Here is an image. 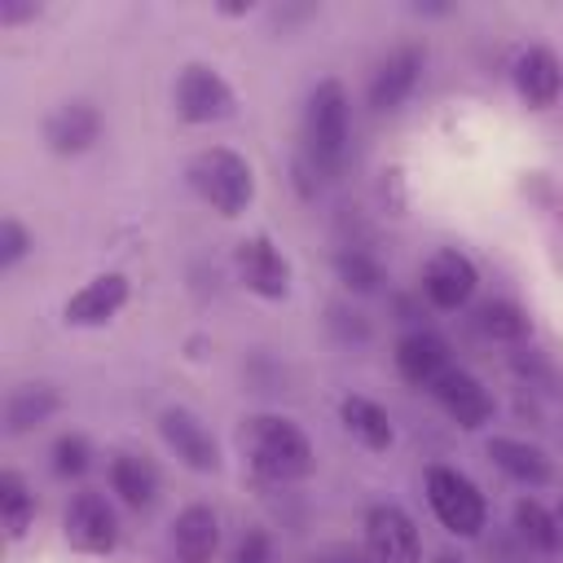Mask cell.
<instances>
[{
	"instance_id": "obj_1",
	"label": "cell",
	"mask_w": 563,
	"mask_h": 563,
	"mask_svg": "<svg viewBox=\"0 0 563 563\" xmlns=\"http://www.w3.org/2000/svg\"><path fill=\"white\" fill-rule=\"evenodd\" d=\"M242 453L251 471L268 484H295L308 479L317 466V449L308 431L286 413H255L242 422Z\"/></svg>"
},
{
	"instance_id": "obj_2",
	"label": "cell",
	"mask_w": 563,
	"mask_h": 563,
	"mask_svg": "<svg viewBox=\"0 0 563 563\" xmlns=\"http://www.w3.org/2000/svg\"><path fill=\"white\" fill-rule=\"evenodd\" d=\"M347 92L339 79H321L312 92H308V106H303V154H308V167L325 180L343 176L347 167Z\"/></svg>"
},
{
	"instance_id": "obj_3",
	"label": "cell",
	"mask_w": 563,
	"mask_h": 563,
	"mask_svg": "<svg viewBox=\"0 0 563 563\" xmlns=\"http://www.w3.org/2000/svg\"><path fill=\"white\" fill-rule=\"evenodd\" d=\"M189 189L224 220H238L255 202V172L233 145H207L185 163Z\"/></svg>"
},
{
	"instance_id": "obj_4",
	"label": "cell",
	"mask_w": 563,
	"mask_h": 563,
	"mask_svg": "<svg viewBox=\"0 0 563 563\" xmlns=\"http://www.w3.org/2000/svg\"><path fill=\"white\" fill-rule=\"evenodd\" d=\"M427 501L431 515L453 537H479L488 523V501L475 479H466L457 466H431L427 471Z\"/></svg>"
},
{
	"instance_id": "obj_5",
	"label": "cell",
	"mask_w": 563,
	"mask_h": 563,
	"mask_svg": "<svg viewBox=\"0 0 563 563\" xmlns=\"http://www.w3.org/2000/svg\"><path fill=\"white\" fill-rule=\"evenodd\" d=\"M172 101H176V114L194 128L224 123V119L238 114V92L211 62H185L180 75H176Z\"/></svg>"
},
{
	"instance_id": "obj_6",
	"label": "cell",
	"mask_w": 563,
	"mask_h": 563,
	"mask_svg": "<svg viewBox=\"0 0 563 563\" xmlns=\"http://www.w3.org/2000/svg\"><path fill=\"white\" fill-rule=\"evenodd\" d=\"M365 528V554L369 563H422V537L405 506L374 501L361 519Z\"/></svg>"
},
{
	"instance_id": "obj_7",
	"label": "cell",
	"mask_w": 563,
	"mask_h": 563,
	"mask_svg": "<svg viewBox=\"0 0 563 563\" xmlns=\"http://www.w3.org/2000/svg\"><path fill=\"white\" fill-rule=\"evenodd\" d=\"M475 286H479V268L466 251L457 246H440L431 251V260L422 264V295L431 308L440 312H457L475 299Z\"/></svg>"
},
{
	"instance_id": "obj_8",
	"label": "cell",
	"mask_w": 563,
	"mask_h": 563,
	"mask_svg": "<svg viewBox=\"0 0 563 563\" xmlns=\"http://www.w3.org/2000/svg\"><path fill=\"white\" fill-rule=\"evenodd\" d=\"M62 537L70 550L79 554H110L119 545V519H114V506L97 493V488H84L70 497L66 515H62Z\"/></svg>"
},
{
	"instance_id": "obj_9",
	"label": "cell",
	"mask_w": 563,
	"mask_h": 563,
	"mask_svg": "<svg viewBox=\"0 0 563 563\" xmlns=\"http://www.w3.org/2000/svg\"><path fill=\"white\" fill-rule=\"evenodd\" d=\"M238 282L260 299H286L290 295V260L268 233H251L233 246Z\"/></svg>"
},
{
	"instance_id": "obj_10",
	"label": "cell",
	"mask_w": 563,
	"mask_h": 563,
	"mask_svg": "<svg viewBox=\"0 0 563 563\" xmlns=\"http://www.w3.org/2000/svg\"><path fill=\"white\" fill-rule=\"evenodd\" d=\"M158 435H163V444H167L189 471H198V475H216V471H220V440H216V431H211L194 409L167 405V409L158 413Z\"/></svg>"
},
{
	"instance_id": "obj_11",
	"label": "cell",
	"mask_w": 563,
	"mask_h": 563,
	"mask_svg": "<svg viewBox=\"0 0 563 563\" xmlns=\"http://www.w3.org/2000/svg\"><path fill=\"white\" fill-rule=\"evenodd\" d=\"M422 66H427V48L422 44H396L369 75V88H365L369 110L374 114H396L413 97V88L422 79Z\"/></svg>"
},
{
	"instance_id": "obj_12",
	"label": "cell",
	"mask_w": 563,
	"mask_h": 563,
	"mask_svg": "<svg viewBox=\"0 0 563 563\" xmlns=\"http://www.w3.org/2000/svg\"><path fill=\"white\" fill-rule=\"evenodd\" d=\"M128 295H132V282H128L123 273H114V268H110V273H97V277H88V282L62 303V321L75 325V330L106 325V321H114V317L123 312Z\"/></svg>"
},
{
	"instance_id": "obj_13",
	"label": "cell",
	"mask_w": 563,
	"mask_h": 563,
	"mask_svg": "<svg viewBox=\"0 0 563 563\" xmlns=\"http://www.w3.org/2000/svg\"><path fill=\"white\" fill-rule=\"evenodd\" d=\"M101 128H106L101 110L92 101L75 97V101H62V106L48 110V119H44V145L53 154H62V158H75V154H84V150H92L101 141Z\"/></svg>"
},
{
	"instance_id": "obj_14",
	"label": "cell",
	"mask_w": 563,
	"mask_h": 563,
	"mask_svg": "<svg viewBox=\"0 0 563 563\" xmlns=\"http://www.w3.org/2000/svg\"><path fill=\"white\" fill-rule=\"evenodd\" d=\"M431 396H435V405H440L462 431H479V427H488L493 413H497V400L488 396V387H484L471 369H457V365L431 387Z\"/></svg>"
},
{
	"instance_id": "obj_15",
	"label": "cell",
	"mask_w": 563,
	"mask_h": 563,
	"mask_svg": "<svg viewBox=\"0 0 563 563\" xmlns=\"http://www.w3.org/2000/svg\"><path fill=\"white\" fill-rule=\"evenodd\" d=\"M510 79H515V92L523 97V106L532 110H550L563 92V62L550 44H528L515 66H510Z\"/></svg>"
},
{
	"instance_id": "obj_16",
	"label": "cell",
	"mask_w": 563,
	"mask_h": 563,
	"mask_svg": "<svg viewBox=\"0 0 563 563\" xmlns=\"http://www.w3.org/2000/svg\"><path fill=\"white\" fill-rule=\"evenodd\" d=\"M396 374L409 383V387H435L449 369H453V352L449 343L435 334V330H409L400 343H396Z\"/></svg>"
},
{
	"instance_id": "obj_17",
	"label": "cell",
	"mask_w": 563,
	"mask_h": 563,
	"mask_svg": "<svg viewBox=\"0 0 563 563\" xmlns=\"http://www.w3.org/2000/svg\"><path fill=\"white\" fill-rule=\"evenodd\" d=\"M220 550V515L207 501H189L172 519V554L176 563H211Z\"/></svg>"
},
{
	"instance_id": "obj_18",
	"label": "cell",
	"mask_w": 563,
	"mask_h": 563,
	"mask_svg": "<svg viewBox=\"0 0 563 563\" xmlns=\"http://www.w3.org/2000/svg\"><path fill=\"white\" fill-rule=\"evenodd\" d=\"M484 453L493 457V466H497L501 475H510V479L523 484V488H541V484L554 479V466H550L545 449L532 444V440H519V435H488V440H484Z\"/></svg>"
},
{
	"instance_id": "obj_19",
	"label": "cell",
	"mask_w": 563,
	"mask_h": 563,
	"mask_svg": "<svg viewBox=\"0 0 563 563\" xmlns=\"http://www.w3.org/2000/svg\"><path fill=\"white\" fill-rule=\"evenodd\" d=\"M339 422H343V431H347L361 449H369V453H387V449L396 444V422H391V413H387L378 400L361 396V391H352V396L339 400Z\"/></svg>"
},
{
	"instance_id": "obj_20",
	"label": "cell",
	"mask_w": 563,
	"mask_h": 563,
	"mask_svg": "<svg viewBox=\"0 0 563 563\" xmlns=\"http://www.w3.org/2000/svg\"><path fill=\"white\" fill-rule=\"evenodd\" d=\"M106 479H110V493L128 506V510H150L154 497H158V471L145 453H110V466H106Z\"/></svg>"
},
{
	"instance_id": "obj_21",
	"label": "cell",
	"mask_w": 563,
	"mask_h": 563,
	"mask_svg": "<svg viewBox=\"0 0 563 563\" xmlns=\"http://www.w3.org/2000/svg\"><path fill=\"white\" fill-rule=\"evenodd\" d=\"M62 409V391L53 383H18L4 396V435H31Z\"/></svg>"
},
{
	"instance_id": "obj_22",
	"label": "cell",
	"mask_w": 563,
	"mask_h": 563,
	"mask_svg": "<svg viewBox=\"0 0 563 563\" xmlns=\"http://www.w3.org/2000/svg\"><path fill=\"white\" fill-rule=\"evenodd\" d=\"M510 515H515V532L532 550H541V554H559L563 550V519L554 510H545L537 497H519Z\"/></svg>"
},
{
	"instance_id": "obj_23",
	"label": "cell",
	"mask_w": 563,
	"mask_h": 563,
	"mask_svg": "<svg viewBox=\"0 0 563 563\" xmlns=\"http://www.w3.org/2000/svg\"><path fill=\"white\" fill-rule=\"evenodd\" d=\"M0 523L9 541H22L26 528L35 523V493L18 471H0Z\"/></svg>"
},
{
	"instance_id": "obj_24",
	"label": "cell",
	"mask_w": 563,
	"mask_h": 563,
	"mask_svg": "<svg viewBox=\"0 0 563 563\" xmlns=\"http://www.w3.org/2000/svg\"><path fill=\"white\" fill-rule=\"evenodd\" d=\"M479 330L497 343H523V339H532V317L515 299H488L479 308Z\"/></svg>"
},
{
	"instance_id": "obj_25",
	"label": "cell",
	"mask_w": 563,
	"mask_h": 563,
	"mask_svg": "<svg viewBox=\"0 0 563 563\" xmlns=\"http://www.w3.org/2000/svg\"><path fill=\"white\" fill-rule=\"evenodd\" d=\"M334 273L352 295H374L383 286V264L365 246H339L334 251Z\"/></svg>"
},
{
	"instance_id": "obj_26",
	"label": "cell",
	"mask_w": 563,
	"mask_h": 563,
	"mask_svg": "<svg viewBox=\"0 0 563 563\" xmlns=\"http://www.w3.org/2000/svg\"><path fill=\"white\" fill-rule=\"evenodd\" d=\"M48 457H53V475L79 479V475L92 466V444H88V435H79V431H62V435L53 440Z\"/></svg>"
},
{
	"instance_id": "obj_27",
	"label": "cell",
	"mask_w": 563,
	"mask_h": 563,
	"mask_svg": "<svg viewBox=\"0 0 563 563\" xmlns=\"http://www.w3.org/2000/svg\"><path fill=\"white\" fill-rule=\"evenodd\" d=\"M31 246H35L31 229H26L18 216H4V220H0V273H13V268L31 255Z\"/></svg>"
},
{
	"instance_id": "obj_28",
	"label": "cell",
	"mask_w": 563,
	"mask_h": 563,
	"mask_svg": "<svg viewBox=\"0 0 563 563\" xmlns=\"http://www.w3.org/2000/svg\"><path fill=\"white\" fill-rule=\"evenodd\" d=\"M325 325H330V334L339 339V343H369V321H365V312L361 308H352V303H330V317H325Z\"/></svg>"
},
{
	"instance_id": "obj_29",
	"label": "cell",
	"mask_w": 563,
	"mask_h": 563,
	"mask_svg": "<svg viewBox=\"0 0 563 563\" xmlns=\"http://www.w3.org/2000/svg\"><path fill=\"white\" fill-rule=\"evenodd\" d=\"M31 18H40L35 0H0V26H18V22H31Z\"/></svg>"
},
{
	"instance_id": "obj_30",
	"label": "cell",
	"mask_w": 563,
	"mask_h": 563,
	"mask_svg": "<svg viewBox=\"0 0 563 563\" xmlns=\"http://www.w3.org/2000/svg\"><path fill=\"white\" fill-rule=\"evenodd\" d=\"M233 563H268V537L264 532H246L238 554H233Z\"/></svg>"
},
{
	"instance_id": "obj_31",
	"label": "cell",
	"mask_w": 563,
	"mask_h": 563,
	"mask_svg": "<svg viewBox=\"0 0 563 563\" xmlns=\"http://www.w3.org/2000/svg\"><path fill=\"white\" fill-rule=\"evenodd\" d=\"M550 251H554V264L563 268V207L550 216Z\"/></svg>"
},
{
	"instance_id": "obj_32",
	"label": "cell",
	"mask_w": 563,
	"mask_h": 563,
	"mask_svg": "<svg viewBox=\"0 0 563 563\" xmlns=\"http://www.w3.org/2000/svg\"><path fill=\"white\" fill-rule=\"evenodd\" d=\"M251 9H255L251 0H246V4H220V13H229V18H242V13H251Z\"/></svg>"
},
{
	"instance_id": "obj_33",
	"label": "cell",
	"mask_w": 563,
	"mask_h": 563,
	"mask_svg": "<svg viewBox=\"0 0 563 563\" xmlns=\"http://www.w3.org/2000/svg\"><path fill=\"white\" fill-rule=\"evenodd\" d=\"M435 563H466V559H462V554H449V550H444V554H440Z\"/></svg>"
},
{
	"instance_id": "obj_34",
	"label": "cell",
	"mask_w": 563,
	"mask_h": 563,
	"mask_svg": "<svg viewBox=\"0 0 563 563\" xmlns=\"http://www.w3.org/2000/svg\"><path fill=\"white\" fill-rule=\"evenodd\" d=\"M334 563H356V559H347V554H339V559H334Z\"/></svg>"
},
{
	"instance_id": "obj_35",
	"label": "cell",
	"mask_w": 563,
	"mask_h": 563,
	"mask_svg": "<svg viewBox=\"0 0 563 563\" xmlns=\"http://www.w3.org/2000/svg\"><path fill=\"white\" fill-rule=\"evenodd\" d=\"M559 519H563V497H559Z\"/></svg>"
}]
</instances>
